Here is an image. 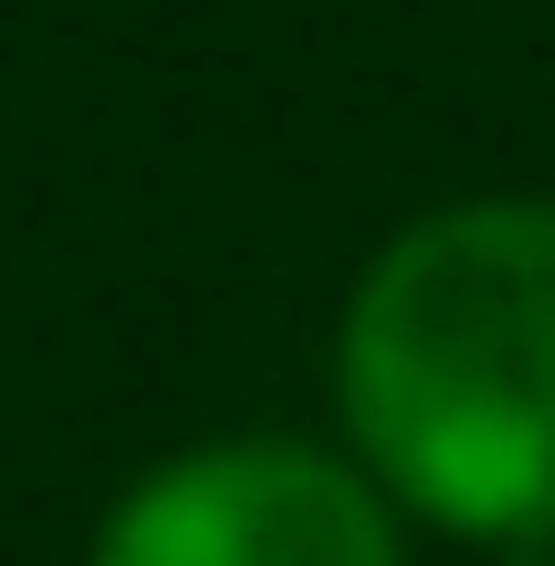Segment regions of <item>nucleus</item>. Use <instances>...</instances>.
<instances>
[{"mask_svg": "<svg viewBox=\"0 0 555 566\" xmlns=\"http://www.w3.org/2000/svg\"><path fill=\"white\" fill-rule=\"evenodd\" d=\"M347 462L463 544L555 532V197L406 220L336 313Z\"/></svg>", "mask_w": 555, "mask_h": 566, "instance_id": "1", "label": "nucleus"}, {"mask_svg": "<svg viewBox=\"0 0 555 566\" xmlns=\"http://www.w3.org/2000/svg\"><path fill=\"white\" fill-rule=\"evenodd\" d=\"M93 566H406V509L347 451L209 440L105 509Z\"/></svg>", "mask_w": 555, "mask_h": 566, "instance_id": "2", "label": "nucleus"}, {"mask_svg": "<svg viewBox=\"0 0 555 566\" xmlns=\"http://www.w3.org/2000/svg\"><path fill=\"white\" fill-rule=\"evenodd\" d=\"M498 566H555V532H533V544H498Z\"/></svg>", "mask_w": 555, "mask_h": 566, "instance_id": "3", "label": "nucleus"}]
</instances>
